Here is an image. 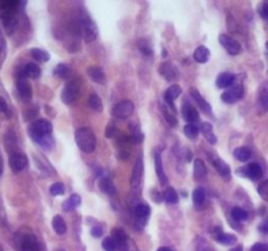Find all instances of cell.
<instances>
[{
  "label": "cell",
  "instance_id": "obj_1",
  "mask_svg": "<svg viewBox=\"0 0 268 251\" xmlns=\"http://www.w3.org/2000/svg\"><path fill=\"white\" fill-rule=\"evenodd\" d=\"M52 126L49 120L38 119L34 123L30 124L29 135L34 142L39 144L43 149H52L54 146V140L51 138Z\"/></svg>",
  "mask_w": 268,
  "mask_h": 251
},
{
  "label": "cell",
  "instance_id": "obj_2",
  "mask_svg": "<svg viewBox=\"0 0 268 251\" xmlns=\"http://www.w3.org/2000/svg\"><path fill=\"white\" fill-rule=\"evenodd\" d=\"M76 144L82 152L92 153L96 149V135L90 127H80L75 132Z\"/></svg>",
  "mask_w": 268,
  "mask_h": 251
},
{
  "label": "cell",
  "instance_id": "obj_3",
  "mask_svg": "<svg viewBox=\"0 0 268 251\" xmlns=\"http://www.w3.org/2000/svg\"><path fill=\"white\" fill-rule=\"evenodd\" d=\"M81 88L82 81L80 77L70 80V81L64 85L63 90H62V94H60L62 101H63L64 104H67V105H71L75 101H77L80 94H81Z\"/></svg>",
  "mask_w": 268,
  "mask_h": 251
},
{
  "label": "cell",
  "instance_id": "obj_4",
  "mask_svg": "<svg viewBox=\"0 0 268 251\" xmlns=\"http://www.w3.org/2000/svg\"><path fill=\"white\" fill-rule=\"evenodd\" d=\"M78 32L86 42H93L98 36V29L90 17L85 16L78 20Z\"/></svg>",
  "mask_w": 268,
  "mask_h": 251
},
{
  "label": "cell",
  "instance_id": "obj_5",
  "mask_svg": "<svg viewBox=\"0 0 268 251\" xmlns=\"http://www.w3.org/2000/svg\"><path fill=\"white\" fill-rule=\"evenodd\" d=\"M17 245H19V251H43L42 244L32 233L20 234Z\"/></svg>",
  "mask_w": 268,
  "mask_h": 251
},
{
  "label": "cell",
  "instance_id": "obj_6",
  "mask_svg": "<svg viewBox=\"0 0 268 251\" xmlns=\"http://www.w3.org/2000/svg\"><path fill=\"white\" fill-rule=\"evenodd\" d=\"M28 166V157L23 152H12L9 156V168L13 173H21Z\"/></svg>",
  "mask_w": 268,
  "mask_h": 251
},
{
  "label": "cell",
  "instance_id": "obj_7",
  "mask_svg": "<svg viewBox=\"0 0 268 251\" xmlns=\"http://www.w3.org/2000/svg\"><path fill=\"white\" fill-rule=\"evenodd\" d=\"M135 106L131 101H122L116 104L115 108L113 109V115L118 119H127L128 116L134 114Z\"/></svg>",
  "mask_w": 268,
  "mask_h": 251
},
{
  "label": "cell",
  "instance_id": "obj_8",
  "mask_svg": "<svg viewBox=\"0 0 268 251\" xmlns=\"http://www.w3.org/2000/svg\"><path fill=\"white\" fill-rule=\"evenodd\" d=\"M219 41L220 43H221V46H223L224 49L227 50L230 55H238V54L241 53V45L235 41L234 38H231L230 36H228V34H220Z\"/></svg>",
  "mask_w": 268,
  "mask_h": 251
},
{
  "label": "cell",
  "instance_id": "obj_9",
  "mask_svg": "<svg viewBox=\"0 0 268 251\" xmlns=\"http://www.w3.org/2000/svg\"><path fill=\"white\" fill-rule=\"evenodd\" d=\"M143 172H144V165H143L142 156H139L138 160L135 161L134 169H132V176H131V187L138 188L142 183Z\"/></svg>",
  "mask_w": 268,
  "mask_h": 251
},
{
  "label": "cell",
  "instance_id": "obj_10",
  "mask_svg": "<svg viewBox=\"0 0 268 251\" xmlns=\"http://www.w3.org/2000/svg\"><path fill=\"white\" fill-rule=\"evenodd\" d=\"M16 88H17V92H19L20 97H21L24 102H29L32 100V97H33V89H32L30 84L25 79H17Z\"/></svg>",
  "mask_w": 268,
  "mask_h": 251
},
{
  "label": "cell",
  "instance_id": "obj_11",
  "mask_svg": "<svg viewBox=\"0 0 268 251\" xmlns=\"http://www.w3.org/2000/svg\"><path fill=\"white\" fill-rule=\"evenodd\" d=\"M242 86H234V88H230V89L227 90V92H224V93L221 94V100H223L225 104H234V102H237L238 100L242 98Z\"/></svg>",
  "mask_w": 268,
  "mask_h": 251
},
{
  "label": "cell",
  "instance_id": "obj_12",
  "mask_svg": "<svg viewBox=\"0 0 268 251\" xmlns=\"http://www.w3.org/2000/svg\"><path fill=\"white\" fill-rule=\"evenodd\" d=\"M39 76H41V68L38 67L36 63H28L21 70V75H20L19 79H25V77L38 79Z\"/></svg>",
  "mask_w": 268,
  "mask_h": 251
},
{
  "label": "cell",
  "instance_id": "obj_13",
  "mask_svg": "<svg viewBox=\"0 0 268 251\" xmlns=\"http://www.w3.org/2000/svg\"><path fill=\"white\" fill-rule=\"evenodd\" d=\"M112 238H113V241L115 242L116 248L122 249V250H126L127 249V234L124 233V230H122V229H119V228L113 229Z\"/></svg>",
  "mask_w": 268,
  "mask_h": 251
},
{
  "label": "cell",
  "instance_id": "obj_14",
  "mask_svg": "<svg viewBox=\"0 0 268 251\" xmlns=\"http://www.w3.org/2000/svg\"><path fill=\"white\" fill-rule=\"evenodd\" d=\"M181 93H182V88L179 85H171L169 86L168 89H166V92H165V102H166V105L168 106H173V102H174V100H177V98L181 96Z\"/></svg>",
  "mask_w": 268,
  "mask_h": 251
},
{
  "label": "cell",
  "instance_id": "obj_15",
  "mask_svg": "<svg viewBox=\"0 0 268 251\" xmlns=\"http://www.w3.org/2000/svg\"><path fill=\"white\" fill-rule=\"evenodd\" d=\"M182 115L189 123H194V122L199 120V114H197L196 109L187 102H185L182 106Z\"/></svg>",
  "mask_w": 268,
  "mask_h": 251
},
{
  "label": "cell",
  "instance_id": "obj_16",
  "mask_svg": "<svg viewBox=\"0 0 268 251\" xmlns=\"http://www.w3.org/2000/svg\"><path fill=\"white\" fill-rule=\"evenodd\" d=\"M190 93L191 97L194 98L195 101L197 102V105H199V108H200L203 111L207 112V114H212V108H211V105H209L208 102L205 101L204 98L201 97V94L199 93V90L195 89V88H191Z\"/></svg>",
  "mask_w": 268,
  "mask_h": 251
},
{
  "label": "cell",
  "instance_id": "obj_17",
  "mask_svg": "<svg viewBox=\"0 0 268 251\" xmlns=\"http://www.w3.org/2000/svg\"><path fill=\"white\" fill-rule=\"evenodd\" d=\"M160 73L162 77H165V79L168 80V81H174L175 79H177V70H175L174 67H173V64L171 63H164L162 66L160 67Z\"/></svg>",
  "mask_w": 268,
  "mask_h": 251
},
{
  "label": "cell",
  "instance_id": "obj_18",
  "mask_svg": "<svg viewBox=\"0 0 268 251\" xmlns=\"http://www.w3.org/2000/svg\"><path fill=\"white\" fill-rule=\"evenodd\" d=\"M243 174L247 178H250V179H258V178H261L263 172H262L261 165L254 162V164H250V165H247L243 169Z\"/></svg>",
  "mask_w": 268,
  "mask_h": 251
},
{
  "label": "cell",
  "instance_id": "obj_19",
  "mask_svg": "<svg viewBox=\"0 0 268 251\" xmlns=\"http://www.w3.org/2000/svg\"><path fill=\"white\" fill-rule=\"evenodd\" d=\"M233 83H234V76L231 73H228V72H224V73L219 75V77L216 79V85L220 89L230 88Z\"/></svg>",
  "mask_w": 268,
  "mask_h": 251
},
{
  "label": "cell",
  "instance_id": "obj_20",
  "mask_svg": "<svg viewBox=\"0 0 268 251\" xmlns=\"http://www.w3.org/2000/svg\"><path fill=\"white\" fill-rule=\"evenodd\" d=\"M213 165L216 168V170L219 172V174L225 179H230V168L228 165L227 162L221 160V158L217 157L215 161H213Z\"/></svg>",
  "mask_w": 268,
  "mask_h": 251
},
{
  "label": "cell",
  "instance_id": "obj_21",
  "mask_svg": "<svg viewBox=\"0 0 268 251\" xmlns=\"http://www.w3.org/2000/svg\"><path fill=\"white\" fill-rule=\"evenodd\" d=\"M88 75L94 83L97 84H104L105 83V72L101 67L97 66H92V67L88 68Z\"/></svg>",
  "mask_w": 268,
  "mask_h": 251
},
{
  "label": "cell",
  "instance_id": "obj_22",
  "mask_svg": "<svg viewBox=\"0 0 268 251\" xmlns=\"http://www.w3.org/2000/svg\"><path fill=\"white\" fill-rule=\"evenodd\" d=\"M154 166H156V173L157 176H158V179H160V183L162 184V186H165L166 182H168V178L165 176L164 166H162V160H161V156L158 152L154 154Z\"/></svg>",
  "mask_w": 268,
  "mask_h": 251
},
{
  "label": "cell",
  "instance_id": "obj_23",
  "mask_svg": "<svg viewBox=\"0 0 268 251\" xmlns=\"http://www.w3.org/2000/svg\"><path fill=\"white\" fill-rule=\"evenodd\" d=\"M52 228H54L56 234H59V236H63V234H66V232H67V224H66L63 217L59 216V215H56V216H54V218H52Z\"/></svg>",
  "mask_w": 268,
  "mask_h": 251
},
{
  "label": "cell",
  "instance_id": "obj_24",
  "mask_svg": "<svg viewBox=\"0 0 268 251\" xmlns=\"http://www.w3.org/2000/svg\"><path fill=\"white\" fill-rule=\"evenodd\" d=\"M80 203H81V199H80V196H78L77 194H74V195L70 196V198H68L66 202H63V204H62V208H63L66 212H70V211H74L75 208H77V207L80 206Z\"/></svg>",
  "mask_w": 268,
  "mask_h": 251
},
{
  "label": "cell",
  "instance_id": "obj_25",
  "mask_svg": "<svg viewBox=\"0 0 268 251\" xmlns=\"http://www.w3.org/2000/svg\"><path fill=\"white\" fill-rule=\"evenodd\" d=\"M216 241L224 246H233L237 244V237L229 233H219L216 236Z\"/></svg>",
  "mask_w": 268,
  "mask_h": 251
},
{
  "label": "cell",
  "instance_id": "obj_26",
  "mask_svg": "<svg viewBox=\"0 0 268 251\" xmlns=\"http://www.w3.org/2000/svg\"><path fill=\"white\" fill-rule=\"evenodd\" d=\"M205 202V191L204 188L197 187L192 192V203H194L195 208H201V206Z\"/></svg>",
  "mask_w": 268,
  "mask_h": 251
},
{
  "label": "cell",
  "instance_id": "obj_27",
  "mask_svg": "<svg viewBox=\"0 0 268 251\" xmlns=\"http://www.w3.org/2000/svg\"><path fill=\"white\" fill-rule=\"evenodd\" d=\"M194 176L196 179H203L207 176V168L200 158H196L194 162Z\"/></svg>",
  "mask_w": 268,
  "mask_h": 251
},
{
  "label": "cell",
  "instance_id": "obj_28",
  "mask_svg": "<svg viewBox=\"0 0 268 251\" xmlns=\"http://www.w3.org/2000/svg\"><path fill=\"white\" fill-rule=\"evenodd\" d=\"M100 188L104 192L109 194V195L115 194V187H114V183H113L112 178H109V177H102V178H101Z\"/></svg>",
  "mask_w": 268,
  "mask_h": 251
},
{
  "label": "cell",
  "instance_id": "obj_29",
  "mask_svg": "<svg viewBox=\"0 0 268 251\" xmlns=\"http://www.w3.org/2000/svg\"><path fill=\"white\" fill-rule=\"evenodd\" d=\"M194 59L197 63H205L209 59V50L205 46H199L194 51Z\"/></svg>",
  "mask_w": 268,
  "mask_h": 251
},
{
  "label": "cell",
  "instance_id": "obj_30",
  "mask_svg": "<svg viewBox=\"0 0 268 251\" xmlns=\"http://www.w3.org/2000/svg\"><path fill=\"white\" fill-rule=\"evenodd\" d=\"M233 154H234V157L237 158L238 161L245 162L251 157V150H250L249 148H246V146H239V148L234 149Z\"/></svg>",
  "mask_w": 268,
  "mask_h": 251
},
{
  "label": "cell",
  "instance_id": "obj_31",
  "mask_svg": "<svg viewBox=\"0 0 268 251\" xmlns=\"http://www.w3.org/2000/svg\"><path fill=\"white\" fill-rule=\"evenodd\" d=\"M54 73H55L56 77H59V79H68V77L71 76V68L66 66V64L60 63L55 67Z\"/></svg>",
  "mask_w": 268,
  "mask_h": 251
},
{
  "label": "cell",
  "instance_id": "obj_32",
  "mask_svg": "<svg viewBox=\"0 0 268 251\" xmlns=\"http://www.w3.org/2000/svg\"><path fill=\"white\" fill-rule=\"evenodd\" d=\"M162 198H164L165 202L169 203V204H175V203H178L179 200L178 194H177V191H175L173 187L165 188V191L162 192Z\"/></svg>",
  "mask_w": 268,
  "mask_h": 251
},
{
  "label": "cell",
  "instance_id": "obj_33",
  "mask_svg": "<svg viewBox=\"0 0 268 251\" xmlns=\"http://www.w3.org/2000/svg\"><path fill=\"white\" fill-rule=\"evenodd\" d=\"M30 54H32V56H33L34 59L37 60V62H41V63H43V62H47V60L50 59L49 53H47V51H45V50H42V49H32Z\"/></svg>",
  "mask_w": 268,
  "mask_h": 251
},
{
  "label": "cell",
  "instance_id": "obj_34",
  "mask_svg": "<svg viewBox=\"0 0 268 251\" xmlns=\"http://www.w3.org/2000/svg\"><path fill=\"white\" fill-rule=\"evenodd\" d=\"M89 106L94 111H102V101H101L100 96L97 93H92L89 96Z\"/></svg>",
  "mask_w": 268,
  "mask_h": 251
},
{
  "label": "cell",
  "instance_id": "obj_35",
  "mask_svg": "<svg viewBox=\"0 0 268 251\" xmlns=\"http://www.w3.org/2000/svg\"><path fill=\"white\" fill-rule=\"evenodd\" d=\"M231 217L234 218L235 221H245L246 218H247V212L242 208H239V207H234L233 210H231Z\"/></svg>",
  "mask_w": 268,
  "mask_h": 251
},
{
  "label": "cell",
  "instance_id": "obj_36",
  "mask_svg": "<svg viewBox=\"0 0 268 251\" xmlns=\"http://www.w3.org/2000/svg\"><path fill=\"white\" fill-rule=\"evenodd\" d=\"M135 214H136V216H138V217L146 218V217H148L149 214H151V208H149L148 204H144V203H142V204L136 206V208H135Z\"/></svg>",
  "mask_w": 268,
  "mask_h": 251
},
{
  "label": "cell",
  "instance_id": "obj_37",
  "mask_svg": "<svg viewBox=\"0 0 268 251\" xmlns=\"http://www.w3.org/2000/svg\"><path fill=\"white\" fill-rule=\"evenodd\" d=\"M185 134L189 139L194 140L197 135H199V128H197L196 124L189 123L185 126Z\"/></svg>",
  "mask_w": 268,
  "mask_h": 251
},
{
  "label": "cell",
  "instance_id": "obj_38",
  "mask_svg": "<svg viewBox=\"0 0 268 251\" xmlns=\"http://www.w3.org/2000/svg\"><path fill=\"white\" fill-rule=\"evenodd\" d=\"M161 110H162V114H164V118L166 119V122H168L170 126H177V118H175V115H173V114L169 111L166 105H162Z\"/></svg>",
  "mask_w": 268,
  "mask_h": 251
},
{
  "label": "cell",
  "instance_id": "obj_39",
  "mask_svg": "<svg viewBox=\"0 0 268 251\" xmlns=\"http://www.w3.org/2000/svg\"><path fill=\"white\" fill-rule=\"evenodd\" d=\"M50 194H51L52 196L63 195V194H64L63 183H60V182H56V183L51 184V187H50Z\"/></svg>",
  "mask_w": 268,
  "mask_h": 251
},
{
  "label": "cell",
  "instance_id": "obj_40",
  "mask_svg": "<svg viewBox=\"0 0 268 251\" xmlns=\"http://www.w3.org/2000/svg\"><path fill=\"white\" fill-rule=\"evenodd\" d=\"M102 248H104L105 251H116V249H118L112 237H106V238L102 241Z\"/></svg>",
  "mask_w": 268,
  "mask_h": 251
},
{
  "label": "cell",
  "instance_id": "obj_41",
  "mask_svg": "<svg viewBox=\"0 0 268 251\" xmlns=\"http://www.w3.org/2000/svg\"><path fill=\"white\" fill-rule=\"evenodd\" d=\"M258 192H259V195L262 198L268 199V179L265 180V182H262L261 186L258 187Z\"/></svg>",
  "mask_w": 268,
  "mask_h": 251
},
{
  "label": "cell",
  "instance_id": "obj_42",
  "mask_svg": "<svg viewBox=\"0 0 268 251\" xmlns=\"http://www.w3.org/2000/svg\"><path fill=\"white\" fill-rule=\"evenodd\" d=\"M140 50L143 51V54H146V55H151L152 54V49H151V46L147 41H142L140 42Z\"/></svg>",
  "mask_w": 268,
  "mask_h": 251
},
{
  "label": "cell",
  "instance_id": "obj_43",
  "mask_svg": "<svg viewBox=\"0 0 268 251\" xmlns=\"http://www.w3.org/2000/svg\"><path fill=\"white\" fill-rule=\"evenodd\" d=\"M200 131L203 132L205 136L209 135V134H212V131H213L212 124H211V123H203V124H201V127H200Z\"/></svg>",
  "mask_w": 268,
  "mask_h": 251
},
{
  "label": "cell",
  "instance_id": "obj_44",
  "mask_svg": "<svg viewBox=\"0 0 268 251\" xmlns=\"http://www.w3.org/2000/svg\"><path fill=\"white\" fill-rule=\"evenodd\" d=\"M115 132H116L115 124L110 123L108 126V130H106V138H108V139H112L113 136L115 135Z\"/></svg>",
  "mask_w": 268,
  "mask_h": 251
},
{
  "label": "cell",
  "instance_id": "obj_45",
  "mask_svg": "<svg viewBox=\"0 0 268 251\" xmlns=\"http://www.w3.org/2000/svg\"><path fill=\"white\" fill-rule=\"evenodd\" d=\"M259 13H261V16L263 19L268 21V3L262 4L261 8H259Z\"/></svg>",
  "mask_w": 268,
  "mask_h": 251
},
{
  "label": "cell",
  "instance_id": "obj_46",
  "mask_svg": "<svg viewBox=\"0 0 268 251\" xmlns=\"http://www.w3.org/2000/svg\"><path fill=\"white\" fill-rule=\"evenodd\" d=\"M131 139H132V143H135V144H139V143L143 142V134L138 130V131H135L134 134H132Z\"/></svg>",
  "mask_w": 268,
  "mask_h": 251
},
{
  "label": "cell",
  "instance_id": "obj_47",
  "mask_svg": "<svg viewBox=\"0 0 268 251\" xmlns=\"http://www.w3.org/2000/svg\"><path fill=\"white\" fill-rule=\"evenodd\" d=\"M261 102L262 106H263V109H265L266 111H268V92H263V93H262Z\"/></svg>",
  "mask_w": 268,
  "mask_h": 251
},
{
  "label": "cell",
  "instance_id": "obj_48",
  "mask_svg": "<svg viewBox=\"0 0 268 251\" xmlns=\"http://www.w3.org/2000/svg\"><path fill=\"white\" fill-rule=\"evenodd\" d=\"M25 114H26V116H25V119H26V120L33 119L34 116H36V115H37V114H38V109H37V108H33V109L29 110V111H26Z\"/></svg>",
  "mask_w": 268,
  "mask_h": 251
},
{
  "label": "cell",
  "instance_id": "obj_49",
  "mask_svg": "<svg viewBox=\"0 0 268 251\" xmlns=\"http://www.w3.org/2000/svg\"><path fill=\"white\" fill-rule=\"evenodd\" d=\"M90 234L96 237V238H100V237L102 236V229H101L100 226H94V228H92V230H90Z\"/></svg>",
  "mask_w": 268,
  "mask_h": 251
},
{
  "label": "cell",
  "instance_id": "obj_50",
  "mask_svg": "<svg viewBox=\"0 0 268 251\" xmlns=\"http://www.w3.org/2000/svg\"><path fill=\"white\" fill-rule=\"evenodd\" d=\"M251 251H268V245L257 244L255 246H253Z\"/></svg>",
  "mask_w": 268,
  "mask_h": 251
},
{
  "label": "cell",
  "instance_id": "obj_51",
  "mask_svg": "<svg viewBox=\"0 0 268 251\" xmlns=\"http://www.w3.org/2000/svg\"><path fill=\"white\" fill-rule=\"evenodd\" d=\"M197 251H213V250L209 248L208 245L205 244L204 241L200 240V246H197Z\"/></svg>",
  "mask_w": 268,
  "mask_h": 251
},
{
  "label": "cell",
  "instance_id": "obj_52",
  "mask_svg": "<svg viewBox=\"0 0 268 251\" xmlns=\"http://www.w3.org/2000/svg\"><path fill=\"white\" fill-rule=\"evenodd\" d=\"M8 111V105L5 100L3 97H0V112H7Z\"/></svg>",
  "mask_w": 268,
  "mask_h": 251
},
{
  "label": "cell",
  "instance_id": "obj_53",
  "mask_svg": "<svg viewBox=\"0 0 268 251\" xmlns=\"http://www.w3.org/2000/svg\"><path fill=\"white\" fill-rule=\"evenodd\" d=\"M259 229H261L262 233H265V234H268V220H266V221H263V224L259 226Z\"/></svg>",
  "mask_w": 268,
  "mask_h": 251
},
{
  "label": "cell",
  "instance_id": "obj_54",
  "mask_svg": "<svg viewBox=\"0 0 268 251\" xmlns=\"http://www.w3.org/2000/svg\"><path fill=\"white\" fill-rule=\"evenodd\" d=\"M207 140H209V143H212V144H215V143H216V138H215V135H213V134H209V135H207Z\"/></svg>",
  "mask_w": 268,
  "mask_h": 251
},
{
  "label": "cell",
  "instance_id": "obj_55",
  "mask_svg": "<svg viewBox=\"0 0 268 251\" xmlns=\"http://www.w3.org/2000/svg\"><path fill=\"white\" fill-rule=\"evenodd\" d=\"M3 173V158H1V154H0V176Z\"/></svg>",
  "mask_w": 268,
  "mask_h": 251
},
{
  "label": "cell",
  "instance_id": "obj_56",
  "mask_svg": "<svg viewBox=\"0 0 268 251\" xmlns=\"http://www.w3.org/2000/svg\"><path fill=\"white\" fill-rule=\"evenodd\" d=\"M242 250H243L242 245H239V246H237V248L233 249V250H231V251H242Z\"/></svg>",
  "mask_w": 268,
  "mask_h": 251
},
{
  "label": "cell",
  "instance_id": "obj_57",
  "mask_svg": "<svg viewBox=\"0 0 268 251\" xmlns=\"http://www.w3.org/2000/svg\"><path fill=\"white\" fill-rule=\"evenodd\" d=\"M157 251H173V250H171V249H169V248H160Z\"/></svg>",
  "mask_w": 268,
  "mask_h": 251
},
{
  "label": "cell",
  "instance_id": "obj_58",
  "mask_svg": "<svg viewBox=\"0 0 268 251\" xmlns=\"http://www.w3.org/2000/svg\"><path fill=\"white\" fill-rule=\"evenodd\" d=\"M3 47V39H1V36H0V50Z\"/></svg>",
  "mask_w": 268,
  "mask_h": 251
},
{
  "label": "cell",
  "instance_id": "obj_59",
  "mask_svg": "<svg viewBox=\"0 0 268 251\" xmlns=\"http://www.w3.org/2000/svg\"><path fill=\"white\" fill-rule=\"evenodd\" d=\"M266 46H267V49H268V41H267V43H266Z\"/></svg>",
  "mask_w": 268,
  "mask_h": 251
},
{
  "label": "cell",
  "instance_id": "obj_60",
  "mask_svg": "<svg viewBox=\"0 0 268 251\" xmlns=\"http://www.w3.org/2000/svg\"><path fill=\"white\" fill-rule=\"evenodd\" d=\"M59 251H63V250H59Z\"/></svg>",
  "mask_w": 268,
  "mask_h": 251
}]
</instances>
